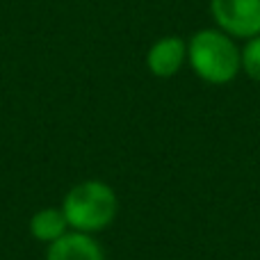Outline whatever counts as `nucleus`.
Instances as JSON below:
<instances>
[{
  "mask_svg": "<svg viewBox=\"0 0 260 260\" xmlns=\"http://www.w3.org/2000/svg\"><path fill=\"white\" fill-rule=\"evenodd\" d=\"M240 64H242V73L260 82V35L244 41V46L240 48Z\"/></svg>",
  "mask_w": 260,
  "mask_h": 260,
  "instance_id": "7",
  "label": "nucleus"
},
{
  "mask_svg": "<svg viewBox=\"0 0 260 260\" xmlns=\"http://www.w3.org/2000/svg\"><path fill=\"white\" fill-rule=\"evenodd\" d=\"M62 212L69 221V229L94 235L112 226L117 219L119 199L103 180H82L67 192Z\"/></svg>",
  "mask_w": 260,
  "mask_h": 260,
  "instance_id": "2",
  "label": "nucleus"
},
{
  "mask_svg": "<svg viewBox=\"0 0 260 260\" xmlns=\"http://www.w3.org/2000/svg\"><path fill=\"white\" fill-rule=\"evenodd\" d=\"M187 62V41L178 35L157 39L146 53V69L155 78H174Z\"/></svg>",
  "mask_w": 260,
  "mask_h": 260,
  "instance_id": "4",
  "label": "nucleus"
},
{
  "mask_svg": "<svg viewBox=\"0 0 260 260\" xmlns=\"http://www.w3.org/2000/svg\"><path fill=\"white\" fill-rule=\"evenodd\" d=\"M46 260H105V251L94 235L69 231L48 244Z\"/></svg>",
  "mask_w": 260,
  "mask_h": 260,
  "instance_id": "5",
  "label": "nucleus"
},
{
  "mask_svg": "<svg viewBox=\"0 0 260 260\" xmlns=\"http://www.w3.org/2000/svg\"><path fill=\"white\" fill-rule=\"evenodd\" d=\"M215 27L233 39H251L260 35V0H210Z\"/></svg>",
  "mask_w": 260,
  "mask_h": 260,
  "instance_id": "3",
  "label": "nucleus"
},
{
  "mask_svg": "<svg viewBox=\"0 0 260 260\" xmlns=\"http://www.w3.org/2000/svg\"><path fill=\"white\" fill-rule=\"evenodd\" d=\"M187 64L208 85H229L242 71L240 46L219 27H203L187 41Z\"/></svg>",
  "mask_w": 260,
  "mask_h": 260,
  "instance_id": "1",
  "label": "nucleus"
},
{
  "mask_svg": "<svg viewBox=\"0 0 260 260\" xmlns=\"http://www.w3.org/2000/svg\"><path fill=\"white\" fill-rule=\"evenodd\" d=\"M64 233H69V221L62 208H44L30 217V235L37 242H55Z\"/></svg>",
  "mask_w": 260,
  "mask_h": 260,
  "instance_id": "6",
  "label": "nucleus"
}]
</instances>
